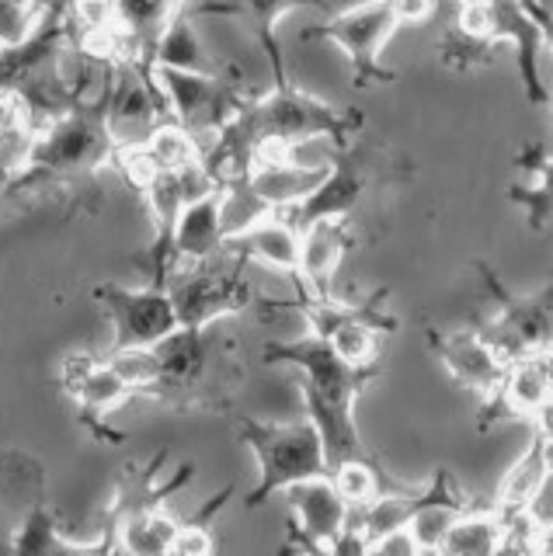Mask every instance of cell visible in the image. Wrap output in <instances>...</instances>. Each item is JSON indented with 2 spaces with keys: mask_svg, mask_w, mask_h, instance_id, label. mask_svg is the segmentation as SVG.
Masks as SVG:
<instances>
[{
  "mask_svg": "<svg viewBox=\"0 0 553 556\" xmlns=\"http://www.w3.org/2000/svg\"><path fill=\"white\" fill-rule=\"evenodd\" d=\"M112 77L115 60L105 66L95 94L80 98L63 115L49 118L46 126L32 129L22 167L4 181L8 199L32 195H71L74 213L88 208V199H98V170L112 167L118 136L112 129Z\"/></svg>",
  "mask_w": 553,
  "mask_h": 556,
  "instance_id": "cell-1",
  "label": "cell"
},
{
  "mask_svg": "<svg viewBox=\"0 0 553 556\" xmlns=\"http://www.w3.org/2000/svg\"><path fill=\"white\" fill-rule=\"evenodd\" d=\"M262 358L265 365H292V369L303 372V407L321 434L327 473L338 469L341 463L373 456L366 442H362V431L355 421V400L373 379L384 376V362L376 365L344 362L314 330L292 341H268Z\"/></svg>",
  "mask_w": 553,
  "mask_h": 556,
  "instance_id": "cell-2",
  "label": "cell"
},
{
  "mask_svg": "<svg viewBox=\"0 0 553 556\" xmlns=\"http://www.w3.org/2000/svg\"><path fill=\"white\" fill-rule=\"evenodd\" d=\"M158 379L147 390L150 400L171 410L230 414L234 396L244 387V362L237 341L210 327H175L153 344Z\"/></svg>",
  "mask_w": 553,
  "mask_h": 556,
  "instance_id": "cell-3",
  "label": "cell"
},
{
  "mask_svg": "<svg viewBox=\"0 0 553 556\" xmlns=\"http://www.w3.org/2000/svg\"><path fill=\"white\" fill-rule=\"evenodd\" d=\"M407 178H414L411 161L397 156L384 143H369V139L355 136L349 147L335 150L331 167H327L321 185L310 191L303 202L282 208V213L300 233L317 219H349L373 185H390V181H407Z\"/></svg>",
  "mask_w": 553,
  "mask_h": 556,
  "instance_id": "cell-4",
  "label": "cell"
},
{
  "mask_svg": "<svg viewBox=\"0 0 553 556\" xmlns=\"http://www.w3.org/2000/svg\"><path fill=\"white\" fill-rule=\"evenodd\" d=\"M230 421H234L237 439L254 452L257 469H262L257 486L244 497L248 511L262 508L268 497L282 494L289 483L327 473L321 434H317L310 417L275 425V421H262V417L237 414V417H230Z\"/></svg>",
  "mask_w": 553,
  "mask_h": 556,
  "instance_id": "cell-5",
  "label": "cell"
},
{
  "mask_svg": "<svg viewBox=\"0 0 553 556\" xmlns=\"http://www.w3.org/2000/svg\"><path fill=\"white\" fill-rule=\"evenodd\" d=\"M387 300H390V289H384V286L366 292L355 303H341L335 295L331 300H310L303 292H297L292 300H265V295H257V303L272 306V313H279V309L303 313L310 330H314L317 338H324L344 362H352V365L384 362V341H387V334H393V330L401 327L397 317H390L384 309Z\"/></svg>",
  "mask_w": 553,
  "mask_h": 556,
  "instance_id": "cell-6",
  "label": "cell"
},
{
  "mask_svg": "<svg viewBox=\"0 0 553 556\" xmlns=\"http://www.w3.org/2000/svg\"><path fill=\"white\" fill-rule=\"evenodd\" d=\"M397 0H366V4L327 11V22L303 31V42H331L338 46L352 66V84H393L397 74L384 66V49L401 28Z\"/></svg>",
  "mask_w": 553,
  "mask_h": 556,
  "instance_id": "cell-7",
  "label": "cell"
},
{
  "mask_svg": "<svg viewBox=\"0 0 553 556\" xmlns=\"http://www.w3.org/2000/svg\"><path fill=\"white\" fill-rule=\"evenodd\" d=\"M474 268L483 275V286H488L491 300H494V317L491 320H477L474 330L488 341L494 352L512 362L526 352H540V348H550V306H553V289L550 282H543L529 295H515L501 275L488 265V261H474Z\"/></svg>",
  "mask_w": 553,
  "mask_h": 556,
  "instance_id": "cell-8",
  "label": "cell"
},
{
  "mask_svg": "<svg viewBox=\"0 0 553 556\" xmlns=\"http://www.w3.org/2000/svg\"><path fill=\"white\" fill-rule=\"evenodd\" d=\"M164 289L175 303L178 327H210L257 303V289L244 275V261H237L230 271L216 268L213 261L175 265L164 278Z\"/></svg>",
  "mask_w": 553,
  "mask_h": 556,
  "instance_id": "cell-9",
  "label": "cell"
},
{
  "mask_svg": "<svg viewBox=\"0 0 553 556\" xmlns=\"http://www.w3.org/2000/svg\"><path fill=\"white\" fill-rule=\"evenodd\" d=\"M153 74H158V84L167 98V112L175 115L178 126H185L199 143L227 126V122L244 109V101L254 94L244 87V80H227V74L210 77V74H192V70H178V66H158Z\"/></svg>",
  "mask_w": 553,
  "mask_h": 556,
  "instance_id": "cell-10",
  "label": "cell"
},
{
  "mask_svg": "<svg viewBox=\"0 0 553 556\" xmlns=\"http://www.w3.org/2000/svg\"><path fill=\"white\" fill-rule=\"evenodd\" d=\"M118 28V56L115 63H129L147 91L158 98L167 115V98L158 84V46L171 22L192 8V0H109Z\"/></svg>",
  "mask_w": 553,
  "mask_h": 556,
  "instance_id": "cell-11",
  "label": "cell"
},
{
  "mask_svg": "<svg viewBox=\"0 0 553 556\" xmlns=\"http://www.w3.org/2000/svg\"><path fill=\"white\" fill-rule=\"evenodd\" d=\"M95 303L105 309L112 324V348H143L158 344L178 327L175 303L164 286L150 282L147 289H126L118 282H101L91 289Z\"/></svg>",
  "mask_w": 553,
  "mask_h": 556,
  "instance_id": "cell-12",
  "label": "cell"
},
{
  "mask_svg": "<svg viewBox=\"0 0 553 556\" xmlns=\"http://www.w3.org/2000/svg\"><path fill=\"white\" fill-rule=\"evenodd\" d=\"M60 387L77 404L80 425L88 428L98 442H112V445L126 442V434L115 431L109 417L126 404L133 390L105 358H95L84 352L66 355L60 362Z\"/></svg>",
  "mask_w": 553,
  "mask_h": 556,
  "instance_id": "cell-13",
  "label": "cell"
},
{
  "mask_svg": "<svg viewBox=\"0 0 553 556\" xmlns=\"http://www.w3.org/2000/svg\"><path fill=\"white\" fill-rule=\"evenodd\" d=\"M289 504V539L282 549H310V553H331V543L344 529L349 518V501L341 497L331 477H310L286 486Z\"/></svg>",
  "mask_w": 553,
  "mask_h": 556,
  "instance_id": "cell-14",
  "label": "cell"
},
{
  "mask_svg": "<svg viewBox=\"0 0 553 556\" xmlns=\"http://www.w3.org/2000/svg\"><path fill=\"white\" fill-rule=\"evenodd\" d=\"M494 39L498 46H515L518 77L532 109H546V84L540 77V46H550V8L529 0H491Z\"/></svg>",
  "mask_w": 553,
  "mask_h": 556,
  "instance_id": "cell-15",
  "label": "cell"
},
{
  "mask_svg": "<svg viewBox=\"0 0 553 556\" xmlns=\"http://www.w3.org/2000/svg\"><path fill=\"white\" fill-rule=\"evenodd\" d=\"M501 417H518V421L550 417V348L512 358L498 390L480 400V431H488Z\"/></svg>",
  "mask_w": 553,
  "mask_h": 556,
  "instance_id": "cell-16",
  "label": "cell"
},
{
  "mask_svg": "<svg viewBox=\"0 0 553 556\" xmlns=\"http://www.w3.org/2000/svg\"><path fill=\"white\" fill-rule=\"evenodd\" d=\"M425 338L431 352H436V358L442 362V369L453 376L463 390H470L477 400H488L498 390L508 362L501 358L474 327L470 330L425 327Z\"/></svg>",
  "mask_w": 553,
  "mask_h": 556,
  "instance_id": "cell-17",
  "label": "cell"
},
{
  "mask_svg": "<svg viewBox=\"0 0 553 556\" xmlns=\"http://www.w3.org/2000/svg\"><path fill=\"white\" fill-rule=\"evenodd\" d=\"M297 8L331 11L327 0H210V4H192V17H240L251 28L257 49L265 52V60L272 66V87H282L292 80L279 42V22Z\"/></svg>",
  "mask_w": 553,
  "mask_h": 556,
  "instance_id": "cell-18",
  "label": "cell"
},
{
  "mask_svg": "<svg viewBox=\"0 0 553 556\" xmlns=\"http://www.w3.org/2000/svg\"><path fill=\"white\" fill-rule=\"evenodd\" d=\"M355 233L349 219H317L306 230H300V271L297 292L310 300H331L335 295V271L341 265L344 251H352Z\"/></svg>",
  "mask_w": 553,
  "mask_h": 556,
  "instance_id": "cell-19",
  "label": "cell"
},
{
  "mask_svg": "<svg viewBox=\"0 0 553 556\" xmlns=\"http://www.w3.org/2000/svg\"><path fill=\"white\" fill-rule=\"evenodd\" d=\"M164 466H167V448H158L150 459L129 463L123 469V477H118V486H115V501L109 508V526L105 529H112L115 521H123L129 515H140V511H150V508H164V504L178 491H185V486L192 483V477H196V466L185 463L175 477L161 483Z\"/></svg>",
  "mask_w": 553,
  "mask_h": 556,
  "instance_id": "cell-20",
  "label": "cell"
},
{
  "mask_svg": "<svg viewBox=\"0 0 553 556\" xmlns=\"http://www.w3.org/2000/svg\"><path fill=\"white\" fill-rule=\"evenodd\" d=\"M219 199H223V185L202 191L196 199H185L175 223V237H171V268L213 261L223 254V243L227 240H223V226H219Z\"/></svg>",
  "mask_w": 553,
  "mask_h": 556,
  "instance_id": "cell-21",
  "label": "cell"
},
{
  "mask_svg": "<svg viewBox=\"0 0 553 556\" xmlns=\"http://www.w3.org/2000/svg\"><path fill=\"white\" fill-rule=\"evenodd\" d=\"M223 254H234L237 261H262V265L297 278L300 271V233L286 219V213H272L268 219L248 226L244 233L223 243Z\"/></svg>",
  "mask_w": 553,
  "mask_h": 556,
  "instance_id": "cell-22",
  "label": "cell"
},
{
  "mask_svg": "<svg viewBox=\"0 0 553 556\" xmlns=\"http://www.w3.org/2000/svg\"><path fill=\"white\" fill-rule=\"evenodd\" d=\"M550 417L536 421V439L529 442V448L512 463V469L498 483V494L494 501H488L491 508L501 518H515L526 511V504L532 501V494L540 491L543 480H550V469H553V452H550Z\"/></svg>",
  "mask_w": 553,
  "mask_h": 556,
  "instance_id": "cell-23",
  "label": "cell"
},
{
  "mask_svg": "<svg viewBox=\"0 0 553 556\" xmlns=\"http://www.w3.org/2000/svg\"><path fill=\"white\" fill-rule=\"evenodd\" d=\"M498 39L491 4H456L453 28L439 42V60L449 70H470L494 63Z\"/></svg>",
  "mask_w": 553,
  "mask_h": 556,
  "instance_id": "cell-24",
  "label": "cell"
},
{
  "mask_svg": "<svg viewBox=\"0 0 553 556\" xmlns=\"http://www.w3.org/2000/svg\"><path fill=\"white\" fill-rule=\"evenodd\" d=\"M327 167H300V164L279 161V156H257L248 170V185L257 191V199H262L268 208L279 213V208L303 202L310 191L321 185Z\"/></svg>",
  "mask_w": 553,
  "mask_h": 556,
  "instance_id": "cell-25",
  "label": "cell"
},
{
  "mask_svg": "<svg viewBox=\"0 0 553 556\" xmlns=\"http://www.w3.org/2000/svg\"><path fill=\"white\" fill-rule=\"evenodd\" d=\"M505 532H508V518H501L491 504H470V508L453 518V526H449L445 539L439 543V553L491 556L505 546Z\"/></svg>",
  "mask_w": 553,
  "mask_h": 556,
  "instance_id": "cell-26",
  "label": "cell"
},
{
  "mask_svg": "<svg viewBox=\"0 0 553 556\" xmlns=\"http://www.w3.org/2000/svg\"><path fill=\"white\" fill-rule=\"evenodd\" d=\"M175 532H178V518L167 515V504H164V508H150V511L115 521L112 529H105V543L109 549H118V553L164 556L171 553Z\"/></svg>",
  "mask_w": 553,
  "mask_h": 556,
  "instance_id": "cell-27",
  "label": "cell"
},
{
  "mask_svg": "<svg viewBox=\"0 0 553 556\" xmlns=\"http://www.w3.org/2000/svg\"><path fill=\"white\" fill-rule=\"evenodd\" d=\"M14 553H88V549H109V543H71L60 529V511H53L42 497V486L36 491V501L25 511L22 526L14 529L11 546Z\"/></svg>",
  "mask_w": 553,
  "mask_h": 556,
  "instance_id": "cell-28",
  "label": "cell"
},
{
  "mask_svg": "<svg viewBox=\"0 0 553 556\" xmlns=\"http://www.w3.org/2000/svg\"><path fill=\"white\" fill-rule=\"evenodd\" d=\"M192 22H196L192 8L181 11L175 22H171V28L164 31V39L158 46V66H178V70H192V74L223 77V66L210 60V52L202 49Z\"/></svg>",
  "mask_w": 553,
  "mask_h": 556,
  "instance_id": "cell-29",
  "label": "cell"
},
{
  "mask_svg": "<svg viewBox=\"0 0 553 556\" xmlns=\"http://www.w3.org/2000/svg\"><path fill=\"white\" fill-rule=\"evenodd\" d=\"M234 491H237V483L230 480L219 494H213L210 501H205L192 518L178 521V532H175V543H171V553H185V556H205V553H213L216 549L213 518H216V511H223V504L234 497Z\"/></svg>",
  "mask_w": 553,
  "mask_h": 556,
  "instance_id": "cell-30",
  "label": "cell"
},
{
  "mask_svg": "<svg viewBox=\"0 0 553 556\" xmlns=\"http://www.w3.org/2000/svg\"><path fill=\"white\" fill-rule=\"evenodd\" d=\"M335 480V486L341 491V497L349 504H366L373 497H379L384 491H390V486H397L390 480V473L384 466L376 463V456L369 459H355V463H341L338 469H331L327 473Z\"/></svg>",
  "mask_w": 553,
  "mask_h": 556,
  "instance_id": "cell-31",
  "label": "cell"
},
{
  "mask_svg": "<svg viewBox=\"0 0 553 556\" xmlns=\"http://www.w3.org/2000/svg\"><path fill=\"white\" fill-rule=\"evenodd\" d=\"M105 362L112 369L123 376V382L133 390L147 396V390L153 387V379H158V355H153V344H143V348H109Z\"/></svg>",
  "mask_w": 553,
  "mask_h": 556,
  "instance_id": "cell-32",
  "label": "cell"
},
{
  "mask_svg": "<svg viewBox=\"0 0 553 556\" xmlns=\"http://www.w3.org/2000/svg\"><path fill=\"white\" fill-rule=\"evenodd\" d=\"M550 167L536 174V185H512L508 188V199L526 205V219H529V230L532 233H543L546 223H550Z\"/></svg>",
  "mask_w": 553,
  "mask_h": 556,
  "instance_id": "cell-33",
  "label": "cell"
},
{
  "mask_svg": "<svg viewBox=\"0 0 553 556\" xmlns=\"http://www.w3.org/2000/svg\"><path fill=\"white\" fill-rule=\"evenodd\" d=\"M39 11L25 8L22 0H0V49L18 46L25 35L36 28Z\"/></svg>",
  "mask_w": 553,
  "mask_h": 556,
  "instance_id": "cell-34",
  "label": "cell"
},
{
  "mask_svg": "<svg viewBox=\"0 0 553 556\" xmlns=\"http://www.w3.org/2000/svg\"><path fill=\"white\" fill-rule=\"evenodd\" d=\"M366 553H404V556H411V553H418V543H414L407 529H393L387 535L373 539V543L366 546Z\"/></svg>",
  "mask_w": 553,
  "mask_h": 556,
  "instance_id": "cell-35",
  "label": "cell"
},
{
  "mask_svg": "<svg viewBox=\"0 0 553 556\" xmlns=\"http://www.w3.org/2000/svg\"><path fill=\"white\" fill-rule=\"evenodd\" d=\"M439 0H397V11H401V22L404 25H422L436 14Z\"/></svg>",
  "mask_w": 553,
  "mask_h": 556,
  "instance_id": "cell-36",
  "label": "cell"
},
{
  "mask_svg": "<svg viewBox=\"0 0 553 556\" xmlns=\"http://www.w3.org/2000/svg\"><path fill=\"white\" fill-rule=\"evenodd\" d=\"M25 8H32V11H42L46 8V0H22Z\"/></svg>",
  "mask_w": 553,
  "mask_h": 556,
  "instance_id": "cell-37",
  "label": "cell"
},
{
  "mask_svg": "<svg viewBox=\"0 0 553 556\" xmlns=\"http://www.w3.org/2000/svg\"><path fill=\"white\" fill-rule=\"evenodd\" d=\"M11 546V539L4 535V526H0V549H8Z\"/></svg>",
  "mask_w": 553,
  "mask_h": 556,
  "instance_id": "cell-38",
  "label": "cell"
}]
</instances>
